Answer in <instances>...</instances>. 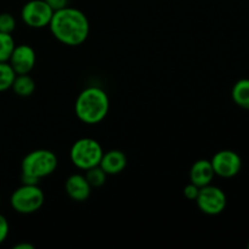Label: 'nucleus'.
I'll return each mask as SVG.
<instances>
[{
  "label": "nucleus",
  "mask_w": 249,
  "mask_h": 249,
  "mask_svg": "<svg viewBox=\"0 0 249 249\" xmlns=\"http://www.w3.org/2000/svg\"><path fill=\"white\" fill-rule=\"evenodd\" d=\"M49 28L56 40L68 46L82 45L90 33L87 15L82 10L71 6L53 11Z\"/></svg>",
  "instance_id": "nucleus-1"
},
{
  "label": "nucleus",
  "mask_w": 249,
  "mask_h": 249,
  "mask_svg": "<svg viewBox=\"0 0 249 249\" xmlns=\"http://www.w3.org/2000/svg\"><path fill=\"white\" fill-rule=\"evenodd\" d=\"M74 111L77 118L83 123L89 125L100 123L108 114V95L99 87L85 88L77 96Z\"/></svg>",
  "instance_id": "nucleus-2"
},
{
  "label": "nucleus",
  "mask_w": 249,
  "mask_h": 249,
  "mask_svg": "<svg viewBox=\"0 0 249 249\" xmlns=\"http://www.w3.org/2000/svg\"><path fill=\"white\" fill-rule=\"evenodd\" d=\"M57 156L50 150L39 148L24 156L21 163L22 184L38 185L43 178L49 177L57 169Z\"/></svg>",
  "instance_id": "nucleus-3"
},
{
  "label": "nucleus",
  "mask_w": 249,
  "mask_h": 249,
  "mask_svg": "<svg viewBox=\"0 0 249 249\" xmlns=\"http://www.w3.org/2000/svg\"><path fill=\"white\" fill-rule=\"evenodd\" d=\"M104 150L100 142L91 138L78 139L70 151L71 162L80 170H88L100 164Z\"/></svg>",
  "instance_id": "nucleus-4"
},
{
  "label": "nucleus",
  "mask_w": 249,
  "mask_h": 249,
  "mask_svg": "<svg viewBox=\"0 0 249 249\" xmlns=\"http://www.w3.org/2000/svg\"><path fill=\"white\" fill-rule=\"evenodd\" d=\"M45 196L38 185L22 184L12 192L10 204L16 213L33 214L43 207Z\"/></svg>",
  "instance_id": "nucleus-5"
},
{
  "label": "nucleus",
  "mask_w": 249,
  "mask_h": 249,
  "mask_svg": "<svg viewBox=\"0 0 249 249\" xmlns=\"http://www.w3.org/2000/svg\"><path fill=\"white\" fill-rule=\"evenodd\" d=\"M53 15V10L45 0H29L21 10V18L26 26L40 29L48 26Z\"/></svg>",
  "instance_id": "nucleus-6"
},
{
  "label": "nucleus",
  "mask_w": 249,
  "mask_h": 249,
  "mask_svg": "<svg viewBox=\"0 0 249 249\" xmlns=\"http://www.w3.org/2000/svg\"><path fill=\"white\" fill-rule=\"evenodd\" d=\"M196 203L202 213L207 215H218L224 212L228 199L225 192L220 187L209 184L199 189Z\"/></svg>",
  "instance_id": "nucleus-7"
},
{
  "label": "nucleus",
  "mask_w": 249,
  "mask_h": 249,
  "mask_svg": "<svg viewBox=\"0 0 249 249\" xmlns=\"http://www.w3.org/2000/svg\"><path fill=\"white\" fill-rule=\"evenodd\" d=\"M215 175L220 178H233L240 173L242 168V160L235 151L221 150L216 152L211 160Z\"/></svg>",
  "instance_id": "nucleus-8"
},
{
  "label": "nucleus",
  "mask_w": 249,
  "mask_h": 249,
  "mask_svg": "<svg viewBox=\"0 0 249 249\" xmlns=\"http://www.w3.org/2000/svg\"><path fill=\"white\" fill-rule=\"evenodd\" d=\"M7 62L16 74H29L36 62V51L31 45L19 44L15 46Z\"/></svg>",
  "instance_id": "nucleus-9"
},
{
  "label": "nucleus",
  "mask_w": 249,
  "mask_h": 249,
  "mask_svg": "<svg viewBox=\"0 0 249 249\" xmlns=\"http://www.w3.org/2000/svg\"><path fill=\"white\" fill-rule=\"evenodd\" d=\"M90 184L88 182L87 178L83 174H72L67 178L65 182L66 194L71 199L75 202L87 201L91 194Z\"/></svg>",
  "instance_id": "nucleus-10"
},
{
  "label": "nucleus",
  "mask_w": 249,
  "mask_h": 249,
  "mask_svg": "<svg viewBox=\"0 0 249 249\" xmlns=\"http://www.w3.org/2000/svg\"><path fill=\"white\" fill-rule=\"evenodd\" d=\"M126 164H128V160L123 151L109 150L104 152L99 165L107 175H117L125 169Z\"/></svg>",
  "instance_id": "nucleus-11"
},
{
  "label": "nucleus",
  "mask_w": 249,
  "mask_h": 249,
  "mask_svg": "<svg viewBox=\"0 0 249 249\" xmlns=\"http://www.w3.org/2000/svg\"><path fill=\"white\" fill-rule=\"evenodd\" d=\"M214 177H215V173L212 167L211 160H196L190 169V181L194 182L198 187L212 184Z\"/></svg>",
  "instance_id": "nucleus-12"
},
{
  "label": "nucleus",
  "mask_w": 249,
  "mask_h": 249,
  "mask_svg": "<svg viewBox=\"0 0 249 249\" xmlns=\"http://www.w3.org/2000/svg\"><path fill=\"white\" fill-rule=\"evenodd\" d=\"M11 89L17 96L28 97L36 90V82L29 74H16Z\"/></svg>",
  "instance_id": "nucleus-13"
},
{
  "label": "nucleus",
  "mask_w": 249,
  "mask_h": 249,
  "mask_svg": "<svg viewBox=\"0 0 249 249\" xmlns=\"http://www.w3.org/2000/svg\"><path fill=\"white\" fill-rule=\"evenodd\" d=\"M231 96L237 106L249 109V79H240L236 82L232 87Z\"/></svg>",
  "instance_id": "nucleus-14"
},
{
  "label": "nucleus",
  "mask_w": 249,
  "mask_h": 249,
  "mask_svg": "<svg viewBox=\"0 0 249 249\" xmlns=\"http://www.w3.org/2000/svg\"><path fill=\"white\" fill-rule=\"evenodd\" d=\"M16 73L9 62H0V92L11 89Z\"/></svg>",
  "instance_id": "nucleus-15"
},
{
  "label": "nucleus",
  "mask_w": 249,
  "mask_h": 249,
  "mask_svg": "<svg viewBox=\"0 0 249 249\" xmlns=\"http://www.w3.org/2000/svg\"><path fill=\"white\" fill-rule=\"evenodd\" d=\"M15 46H16V44H15L11 34L0 32V62H7L9 61Z\"/></svg>",
  "instance_id": "nucleus-16"
},
{
  "label": "nucleus",
  "mask_w": 249,
  "mask_h": 249,
  "mask_svg": "<svg viewBox=\"0 0 249 249\" xmlns=\"http://www.w3.org/2000/svg\"><path fill=\"white\" fill-rule=\"evenodd\" d=\"M84 175L91 187H101L102 185H105V182L107 180V174L104 172V169L100 165H96V167H92L90 169L85 170Z\"/></svg>",
  "instance_id": "nucleus-17"
},
{
  "label": "nucleus",
  "mask_w": 249,
  "mask_h": 249,
  "mask_svg": "<svg viewBox=\"0 0 249 249\" xmlns=\"http://www.w3.org/2000/svg\"><path fill=\"white\" fill-rule=\"evenodd\" d=\"M16 28V19L9 12L0 14V32L11 34Z\"/></svg>",
  "instance_id": "nucleus-18"
},
{
  "label": "nucleus",
  "mask_w": 249,
  "mask_h": 249,
  "mask_svg": "<svg viewBox=\"0 0 249 249\" xmlns=\"http://www.w3.org/2000/svg\"><path fill=\"white\" fill-rule=\"evenodd\" d=\"M201 187H198L197 185H195L194 182L190 181V184H187L186 186L184 187V195L187 199L190 201H196L197 196H198V192Z\"/></svg>",
  "instance_id": "nucleus-19"
},
{
  "label": "nucleus",
  "mask_w": 249,
  "mask_h": 249,
  "mask_svg": "<svg viewBox=\"0 0 249 249\" xmlns=\"http://www.w3.org/2000/svg\"><path fill=\"white\" fill-rule=\"evenodd\" d=\"M9 231H10V225L7 219L5 218L2 214H0V245L4 242L5 240L9 236Z\"/></svg>",
  "instance_id": "nucleus-20"
},
{
  "label": "nucleus",
  "mask_w": 249,
  "mask_h": 249,
  "mask_svg": "<svg viewBox=\"0 0 249 249\" xmlns=\"http://www.w3.org/2000/svg\"><path fill=\"white\" fill-rule=\"evenodd\" d=\"M45 1L50 5V7L53 11L68 6V0H45Z\"/></svg>",
  "instance_id": "nucleus-21"
},
{
  "label": "nucleus",
  "mask_w": 249,
  "mask_h": 249,
  "mask_svg": "<svg viewBox=\"0 0 249 249\" xmlns=\"http://www.w3.org/2000/svg\"><path fill=\"white\" fill-rule=\"evenodd\" d=\"M14 249H34V246L31 243H18L14 246Z\"/></svg>",
  "instance_id": "nucleus-22"
},
{
  "label": "nucleus",
  "mask_w": 249,
  "mask_h": 249,
  "mask_svg": "<svg viewBox=\"0 0 249 249\" xmlns=\"http://www.w3.org/2000/svg\"><path fill=\"white\" fill-rule=\"evenodd\" d=\"M0 203H1V198H0Z\"/></svg>",
  "instance_id": "nucleus-23"
},
{
  "label": "nucleus",
  "mask_w": 249,
  "mask_h": 249,
  "mask_svg": "<svg viewBox=\"0 0 249 249\" xmlns=\"http://www.w3.org/2000/svg\"><path fill=\"white\" fill-rule=\"evenodd\" d=\"M248 248H249V242H248Z\"/></svg>",
  "instance_id": "nucleus-24"
}]
</instances>
